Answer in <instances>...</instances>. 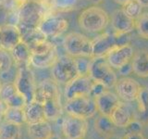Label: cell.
<instances>
[{
  "label": "cell",
  "instance_id": "obj_8",
  "mask_svg": "<svg viewBox=\"0 0 148 139\" xmlns=\"http://www.w3.org/2000/svg\"><path fill=\"white\" fill-rule=\"evenodd\" d=\"M61 130L67 139H84L88 131L87 120L69 115L62 120Z\"/></svg>",
  "mask_w": 148,
  "mask_h": 139
},
{
  "label": "cell",
  "instance_id": "obj_28",
  "mask_svg": "<svg viewBox=\"0 0 148 139\" xmlns=\"http://www.w3.org/2000/svg\"><path fill=\"white\" fill-rule=\"evenodd\" d=\"M21 134V125L4 122L0 125V139H18Z\"/></svg>",
  "mask_w": 148,
  "mask_h": 139
},
{
  "label": "cell",
  "instance_id": "obj_3",
  "mask_svg": "<svg viewBox=\"0 0 148 139\" xmlns=\"http://www.w3.org/2000/svg\"><path fill=\"white\" fill-rule=\"evenodd\" d=\"M88 75L94 82L101 83L106 88L114 87L118 81L117 74L106 57L92 58Z\"/></svg>",
  "mask_w": 148,
  "mask_h": 139
},
{
  "label": "cell",
  "instance_id": "obj_20",
  "mask_svg": "<svg viewBox=\"0 0 148 139\" xmlns=\"http://www.w3.org/2000/svg\"><path fill=\"white\" fill-rule=\"evenodd\" d=\"M58 58V56L57 54V50L55 46L52 45L51 47L41 52L32 53L30 59V65L38 69L52 68Z\"/></svg>",
  "mask_w": 148,
  "mask_h": 139
},
{
  "label": "cell",
  "instance_id": "obj_35",
  "mask_svg": "<svg viewBox=\"0 0 148 139\" xmlns=\"http://www.w3.org/2000/svg\"><path fill=\"white\" fill-rule=\"evenodd\" d=\"M106 90H108V88H106L104 85H102L101 83L92 81V90H91L90 96L94 97V98H95V97H96L97 96H99V95L102 94V93H104Z\"/></svg>",
  "mask_w": 148,
  "mask_h": 139
},
{
  "label": "cell",
  "instance_id": "obj_11",
  "mask_svg": "<svg viewBox=\"0 0 148 139\" xmlns=\"http://www.w3.org/2000/svg\"><path fill=\"white\" fill-rule=\"evenodd\" d=\"M116 93L119 99L124 102H132L137 99L142 86L136 80L130 77H123L117 81L115 85Z\"/></svg>",
  "mask_w": 148,
  "mask_h": 139
},
{
  "label": "cell",
  "instance_id": "obj_17",
  "mask_svg": "<svg viewBox=\"0 0 148 139\" xmlns=\"http://www.w3.org/2000/svg\"><path fill=\"white\" fill-rule=\"evenodd\" d=\"M110 119L116 127L127 128L129 124L136 119V115L131 106L126 104V102L120 101L110 115Z\"/></svg>",
  "mask_w": 148,
  "mask_h": 139
},
{
  "label": "cell",
  "instance_id": "obj_14",
  "mask_svg": "<svg viewBox=\"0 0 148 139\" xmlns=\"http://www.w3.org/2000/svg\"><path fill=\"white\" fill-rule=\"evenodd\" d=\"M134 56V50L132 46L127 44L123 45H119L113 48L106 56L108 63L113 69L119 70L124 65L131 62Z\"/></svg>",
  "mask_w": 148,
  "mask_h": 139
},
{
  "label": "cell",
  "instance_id": "obj_30",
  "mask_svg": "<svg viewBox=\"0 0 148 139\" xmlns=\"http://www.w3.org/2000/svg\"><path fill=\"white\" fill-rule=\"evenodd\" d=\"M14 66V60L10 52L0 47V72L8 71Z\"/></svg>",
  "mask_w": 148,
  "mask_h": 139
},
{
  "label": "cell",
  "instance_id": "obj_24",
  "mask_svg": "<svg viewBox=\"0 0 148 139\" xmlns=\"http://www.w3.org/2000/svg\"><path fill=\"white\" fill-rule=\"evenodd\" d=\"M132 72L142 78L148 77V51L142 50L133 56L132 59Z\"/></svg>",
  "mask_w": 148,
  "mask_h": 139
},
{
  "label": "cell",
  "instance_id": "obj_10",
  "mask_svg": "<svg viewBox=\"0 0 148 139\" xmlns=\"http://www.w3.org/2000/svg\"><path fill=\"white\" fill-rule=\"evenodd\" d=\"M92 85V80L89 75H79L69 82L65 87V98L71 100L79 96H90Z\"/></svg>",
  "mask_w": 148,
  "mask_h": 139
},
{
  "label": "cell",
  "instance_id": "obj_12",
  "mask_svg": "<svg viewBox=\"0 0 148 139\" xmlns=\"http://www.w3.org/2000/svg\"><path fill=\"white\" fill-rule=\"evenodd\" d=\"M92 58L96 57H106L111 50L119 46L118 34H103L92 40Z\"/></svg>",
  "mask_w": 148,
  "mask_h": 139
},
{
  "label": "cell",
  "instance_id": "obj_40",
  "mask_svg": "<svg viewBox=\"0 0 148 139\" xmlns=\"http://www.w3.org/2000/svg\"><path fill=\"white\" fill-rule=\"evenodd\" d=\"M143 8H148V0H136Z\"/></svg>",
  "mask_w": 148,
  "mask_h": 139
},
{
  "label": "cell",
  "instance_id": "obj_6",
  "mask_svg": "<svg viewBox=\"0 0 148 139\" xmlns=\"http://www.w3.org/2000/svg\"><path fill=\"white\" fill-rule=\"evenodd\" d=\"M17 90L24 96L26 103L29 104L35 100L36 87L34 72H32L29 65L18 67V72L14 81Z\"/></svg>",
  "mask_w": 148,
  "mask_h": 139
},
{
  "label": "cell",
  "instance_id": "obj_4",
  "mask_svg": "<svg viewBox=\"0 0 148 139\" xmlns=\"http://www.w3.org/2000/svg\"><path fill=\"white\" fill-rule=\"evenodd\" d=\"M64 48L69 56L72 58H92V44L87 36L80 32H69L63 41Z\"/></svg>",
  "mask_w": 148,
  "mask_h": 139
},
{
  "label": "cell",
  "instance_id": "obj_27",
  "mask_svg": "<svg viewBox=\"0 0 148 139\" xmlns=\"http://www.w3.org/2000/svg\"><path fill=\"white\" fill-rule=\"evenodd\" d=\"M5 122L14 123L17 125H22L26 122L24 109H17V108H8L4 114Z\"/></svg>",
  "mask_w": 148,
  "mask_h": 139
},
{
  "label": "cell",
  "instance_id": "obj_38",
  "mask_svg": "<svg viewBox=\"0 0 148 139\" xmlns=\"http://www.w3.org/2000/svg\"><path fill=\"white\" fill-rule=\"evenodd\" d=\"M119 72L120 74H122V75H127V74H129L131 72H132V62L131 63H127L126 65H124L123 67H121Z\"/></svg>",
  "mask_w": 148,
  "mask_h": 139
},
{
  "label": "cell",
  "instance_id": "obj_23",
  "mask_svg": "<svg viewBox=\"0 0 148 139\" xmlns=\"http://www.w3.org/2000/svg\"><path fill=\"white\" fill-rule=\"evenodd\" d=\"M24 113L27 123H34L46 120L44 106L41 102L37 100L32 101L25 106Z\"/></svg>",
  "mask_w": 148,
  "mask_h": 139
},
{
  "label": "cell",
  "instance_id": "obj_37",
  "mask_svg": "<svg viewBox=\"0 0 148 139\" xmlns=\"http://www.w3.org/2000/svg\"><path fill=\"white\" fill-rule=\"evenodd\" d=\"M123 139H145L142 132H128L123 136Z\"/></svg>",
  "mask_w": 148,
  "mask_h": 139
},
{
  "label": "cell",
  "instance_id": "obj_21",
  "mask_svg": "<svg viewBox=\"0 0 148 139\" xmlns=\"http://www.w3.org/2000/svg\"><path fill=\"white\" fill-rule=\"evenodd\" d=\"M27 132L31 139H50L53 136V130L47 120L28 123Z\"/></svg>",
  "mask_w": 148,
  "mask_h": 139
},
{
  "label": "cell",
  "instance_id": "obj_5",
  "mask_svg": "<svg viewBox=\"0 0 148 139\" xmlns=\"http://www.w3.org/2000/svg\"><path fill=\"white\" fill-rule=\"evenodd\" d=\"M53 80L59 85H66L69 82L78 77V69L75 58L69 55L58 57L51 70Z\"/></svg>",
  "mask_w": 148,
  "mask_h": 139
},
{
  "label": "cell",
  "instance_id": "obj_32",
  "mask_svg": "<svg viewBox=\"0 0 148 139\" xmlns=\"http://www.w3.org/2000/svg\"><path fill=\"white\" fill-rule=\"evenodd\" d=\"M75 61H76V66L78 69L79 74L80 75H88L91 60L87 59L84 57H81L75 58Z\"/></svg>",
  "mask_w": 148,
  "mask_h": 139
},
{
  "label": "cell",
  "instance_id": "obj_22",
  "mask_svg": "<svg viewBox=\"0 0 148 139\" xmlns=\"http://www.w3.org/2000/svg\"><path fill=\"white\" fill-rule=\"evenodd\" d=\"M12 56V58L18 67L21 66H30V59L32 56V51L30 49V46L28 45L26 42L21 40L18 45H16L13 47L12 50L9 51Z\"/></svg>",
  "mask_w": 148,
  "mask_h": 139
},
{
  "label": "cell",
  "instance_id": "obj_34",
  "mask_svg": "<svg viewBox=\"0 0 148 139\" xmlns=\"http://www.w3.org/2000/svg\"><path fill=\"white\" fill-rule=\"evenodd\" d=\"M78 0H53L55 7L59 9H68L75 6Z\"/></svg>",
  "mask_w": 148,
  "mask_h": 139
},
{
  "label": "cell",
  "instance_id": "obj_2",
  "mask_svg": "<svg viewBox=\"0 0 148 139\" xmlns=\"http://www.w3.org/2000/svg\"><path fill=\"white\" fill-rule=\"evenodd\" d=\"M110 17L104 8L97 6L86 8L78 17V23L82 29L89 32H100L106 29Z\"/></svg>",
  "mask_w": 148,
  "mask_h": 139
},
{
  "label": "cell",
  "instance_id": "obj_31",
  "mask_svg": "<svg viewBox=\"0 0 148 139\" xmlns=\"http://www.w3.org/2000/svg\"><path fill=\"white\" fill-rule=\"evenodd\" d=\"M136 29L141 37L148 39V13L142 14L136 20Z\"/></svg>",
  "mask_w": 148,
  "mask_h": 139
},
{
  "label": "cell",
  "instance_id": "obj_15",
  "mask_svg": "<svg viewBox=\"0 0 148 139\" xmlns=\"http://www.w3.org/2000/svg\"><path fill=\"white\" fill-rule=\"evenodd\" d=\"M45 18L42 8L35 3H27L21 7L20 20L28 29H35Z\"/></svg>",
  "mask_w": 148,
  "mask_h": 139
},
{
  "label": "cell",
  "instance_id": "obj_41",
  "mask_svg": "<svg viewBox=\"0 0 148 139\" xmlns=\"http://www.w3.org/2000/svg\"><path fill=\"white\" fill-rule=\"evenodd\" d=\"M114 1L119 4V5H121V6H124L125 4H127L129 1H131V0H114Z\"/></svg>",
  "mask_w": 148,
  "mask_h": 139
},
{
  "label": "cell",
  "instance_id": "obj_13",
  "mask_svg": "<svg viewBox=\"0 0 148 139\" xmlns=\"http://www.w3.org/2000/svg\"><path fill=\"white\" fill-rule=\"evenodd\" d=\"M0 99L8 108L24 109L27 105L24 96L18 93L14 83H4L1 85Z\"/></svg>",
  "mask_w": 148,
  "mask_h": 139
},
{
  "label": "cell",
  "instance_id": "obj_1",
  "mask_svg": "<svg viewBox=\"0 0 148 139\" xmlns=\"http://www.w3.org/2000/svg\"><path fill=\"white\" fill-rule=\"evenodd\" d=\"M35 100L43 104L47 120H57L62 115L60 92L54 80H45L37 85Z\"/></svg>",
  "mask_w": 148,
  "mask_h": 139
},
{
  "label": "cell",
  "instance_id": "obj_16",
  "mask_svg": "<svg viewBox=\"0 0 148 139\" xmlns=\"http://www.w3.org/2000/svg\"><path fill=\"white\" fill-rule=\"evenodd\" d=\"M110 21L115 32L118 34H129L136 28V20L130 17L123 8L115 10Z\"/></svg>",
  "mask_w": 148,
  "mask_h": 139
},
{
  "label": "cell",
  "instance_id": "obj_36",
  "mask_svg": "<svg viewBox=\"0 0 148 139\" xmlns=\"http://www.w3.org/2000/svg\"><path fill=\"white\" fill-rule=\"evenodd\" d=\"M128 132H141L142 131V122L139 120L135 119L132 122L129 124Z\"/></svg>",
  "mask_w": 148,
  "mask_h": 139
},
{
  "label": "cell",
  "instance_id": "obj_25",
  "mask_svg": "<svg viewBox=\"0 0 148 139\" xmlns=\"http://www.w3.org/2000/svg\"><path fill=\"white\" fill-rule=\"evenodd\" d=\"M138 115L136 119L148 125V87H142L137 96Z\"/></svg>",
  "mask_w": 148,
  "mask_h": 139
},
{
  "label": "cell",
  "instance_id": "obj_19",
  "mask_svg": "<svg viewBox=\"0 0 148 139\" xmlns=\"http://www.w3.org/2000/svg\"><path fill=\"white\" fill-rule=\"evenodd\" d=\"M95 101L96 104L97 111L101 115L110 117V115L112 114L114 109L119 104L120 99L117 94H115V93L111 91L106 90L101 95L95 97Z\"/></svg>",
  "mask_w": 148,
  "mask_h": 139
},
{
  "label": "cell",
  "instance_id": "obj_39",
  "mask_svg": "<svg viewBox=\"0 0 148 139\" xmlns=\"http://www.w3.org/2000/svg\"><path fill=\"white\" fill-rule=\"evenodd\" d=\"M7 109V106L4 102L0 99V120H1L4 118V114H5V111Z\"/></svg>",
  "mask_w": 148,
  "mask_h": 139
},
{
  "label": "cell",
  "instance_id": "obj_26",
  "mask_svg": "<svg viewBox=\"0 0 148 139\" xmlns=\"http://www.w3.org/2000/svg\"><path fill=\"white\" fill-rule=\"evenodd\" d=\"M114 127L115 125L108 116L100 114L99 117L95 120V129L101 136H111L114 132Z\"/></svg>",
  "mask_w": 148,
  "mask_h": 139
},
{
  "label": "cell",
  "instance_id": "obj_33",
  "mask_svg": "<svg viewBox=\"0 0 148 139\" xmlns=\"http://www.w3.org/2000/svg\"><path fill=\"white\" fill-rule=\"evenodd\" d=\"M17 72H18V70L15 71V69H14V66H13L12 68L9 69L8 71L0 72V79H1L4 83H14Z\"/></svg>",
  "mask_w": 148,
  "mask_h": 139
},
{
  "label": "cell",
  "instance_id": "obj_44",
  "mask_svg": "<svg viewBox=\"0 0 148 139\" xmlns=\"http://www.w3.org/2000/svg\"><path fill=\"white\" fill-rule=\"evenodd\" d=\"M1 85H1V83H0V88H1Z\"/></svg>",
  "mask_w": 148,
  "mask_h": 139
},
{
  "label": "cell",
  "instance_id": "obj_9",
  "mask_svg": "<svg viewBox=\"0 0 148 139\" xmlns=\"http://www.w3.org/2000/svg\"><path fill=\"white\" fill-rule=\"evenodd\" d=\"M69 27V22L66 19L60 16H45L42 20L40 24L37 27L42 34H43L46 38L51 37V38H56V37L60 36L67 31Z\"/></svg>",
  "mask_w": 148,
  "mask_h": 139
},
{
  "label": "cell",
  "instance_id": "obj_18",
  "mask_svg": "<svg viewBox=\"0 0 148 139\" xmlns=\"http://www.w3.org/2000/svg\"><path fill=\"white\" fill-rule=\"evenodd\" d=\"M22 40L21 31L14 24L0 27V47L10 51Z\"/></svg>",
  "mask_w": 148,
  "mask_h": 139
},
{
  "label": "cell",
  "instance_id": "obj_29",
  "mask_svg": "<svg viewBox=\"0 0 148 139\" xmlns=\"http://www.w3.org/2000/svg\"><path fill=\"white\" fill-rule=\"evenodd\" d=\"M125 12H126L130 17H132V19H137L142 15V9L143 7L139 4L136 0H131L127 4H125L122 8Z\"/></svg>",
  "mask_w": 148,
  "mask_h": 139
},
{
  "label": "cell",
  "instance_id": "obj_42",
  "mask_svg": "<svg viewBox=\"0 0 148 139\" xmlns=\"http://www.w3.org/2000/svg\"><path fill=\"white\" fill-rule=\"evenodd\" d=\"M106 139H123V138L117 136H114V134H111V136H108Z\"/></svg>",
  "mask_w": 148,
  "mask_h": 139
},
{
  "label": "cell",
  "instance_id": "obj_7",
  "mask_svg": "<svg viewBox=\"0 0 148 139\" xmlns=\"http://www.w3.org/2000/svg\"><path fill=\"white\" fill-rule=\"evenodd\" d=\"M65 109L69 115L85 120L94 117L97 112L95 98L90 96H79L71 100H66Z\"/></svg>",
  "mask_w": 148,
  "mask_h": 139
},
{
  "label": "cell",
  "instance_id": "obj_43",
  "mask_svg": "<svg viewBox=\"0 0 148 139\" xmlns=\"http://www.w3.org/2000/svg\"><path fill=\"white\" fill-rule=\"evenodd\" d=\"M50 139H61V138H60L59 136H53Z\"/></svg>",
  "mask_w": 148,
  "mask_h": 139
}]
</instances>
